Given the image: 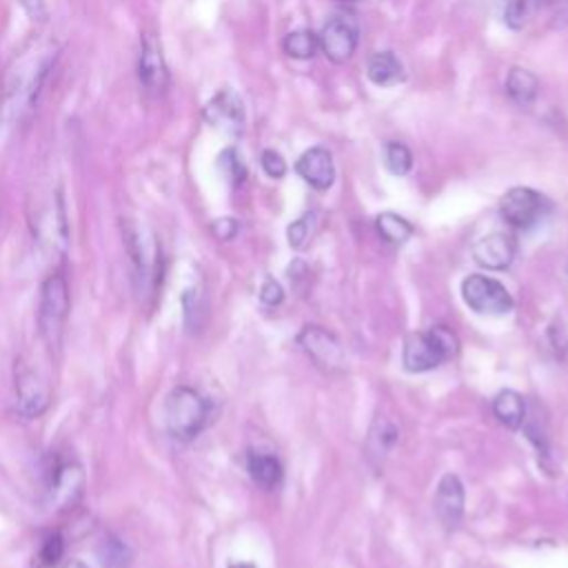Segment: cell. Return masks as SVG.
<instances>
[{
  "label": "cell",
  "instance_id": "obj_26",
  "mask_svg": "<svg viewBox=\"0 0 568 568\" xmlns=\"http://www.w3.org/2000/svg\"><path fill=\"white\" fill-rule=\"evenodd\" d=\"M384 164L393 175H406L413 169V153L404 142H388L384 146Z\"/></svg>",
  "mask_w": 568,
  "mask_h": 568
},
{
  "label": "cell",
  "instance_id": "obj_5",
  "mask_svg": "<svg viewBox=\"0 0 568 568\" xmlns=\"http://www.w3.org/2000/svg\"><path fill=\"white\" fill-rule=\"evenodd\" d=\"M31 231L47 257H62L69 244V224L60 191H49L47 197L38 200L31 213Z\"/></svg>",
  "mask_w": 568,
  "mask_h": 568
},
{
  "label": "cell",
  "instance_id": "obj_24",
  "mask_svg": "<svg viewBox=\"0 0 568 568\" xmlns=\"http://www.w3.org/2000/svg\"><path fill=\"white\" fill-rule=\"evenodd\" d=\"M98 561L102 568H126L131 564V550L122 539L106 535L98 546Z\"/></svg>",
  "mask_w": 568,
  "mask_h": 568
},
{
  "label": "cell",
  "instance_id": "obj_27",
  "mask_svg": "<svg viewBox=\"0 0 568 568\" xmlns=\"http://www.w3.org/2000/svg\"><path fill=\"white\" fill-rule=\"evenodd\" d=\"M313 231H315V213H304L300 220H295L288 226V244L297 251L304 248L313 237Z\"/></svg>",
  "mask_w": 568,
  "mask_h": 568
},
{
  "label": "cell",
  "instance_id": "obj_21",
  "mask_svg": "<svg viewBox=\"0 0 568 568\" xmlns=\"http://www.w3.org/2000/svg\"><path fill=\"white\" fill-rule=\"evenodd\" d=\"M395 442H397V428H395V424L388 422V419L377 417L375 424H373V428H371V433H368V442H366V446H368V457H371V459H377V462H384L386 453L395 446Z\"/></svg>",
  "mask_w": 568,
  "mask_h": 568
},
{
  "label": "cell",
  "instance_id": "obj_31",
  "mask_svg": "<svg viewBox=\"0 0 568 568\" xmlns=\"http://www.w3.org/2000/svg\"><path fill=\"white\" fill-rule=\"evenodd\" d=\"M184 317H186V324L191 328H197L200 326V317H202V300H200V291L197 288H191L186 291L184 295Z\"/></svg>",
  "mask_w": 568,
  "mask_h": 568
},
{
  "label": "cell",
  "instance_id": "obj_3",
  "mask_svg": "<svg viewBox=\"0 0 568 568\" xmlns=\"http://www.w3.org/2000/svg\"><path fill=\"white\" fill-rule=\"evenodd\" d=\"M459 351V342L446 326H433L422 333H410L404 339L402 362L408 373H426L450 359Z\"/></svg>",
  "mask_w": 568,
  "mask_h": 568
},
{
  "label": "cell",
  "instance_id": "obj_39",
  "mask_svg": "<svg viewBox=\"0 0 568 568\" xmlns=\"http://www.w3.org/2000/svg\"><path fill=\"white\" fill-rule=\"evenodd\" d=\"M546 2H557V0H546Z\"/></svg>",
  "mask_w": 568,
  "mask_h": 568
},
{
  "label": "cell",
  "instance_id": "obj_7",
  "mask_svg": "<svg viewBox=\"0 0 568 568\" xmlns=\"http://www.w3.org/2000/svg\"><path fill=\"white\" fill-rule=\"evenodd\" d=\"M462 297L468 308L479 315H506L513 311L508 288L488 275H468L462 282Z\"/></svg>",
  "mask_w": 568,
  "mask_h": 568
},
{
  "label": "cell",
  "instance_id": "obj_15",
  "mask_svg": "<svg viewBox=\"0 0 568 568\" xmlns=\"http://www.w3.org/2000/svg\"><path fill=\"white\" fill-rule=\"evenodd\" d=\"M515 253H517V244H515V237L508 233L484 235L473 246L475 262L490 271L508 268L515 260Z\"/></svg>",
  "mask_w": 568,
  "mask_h": 568
},
{
  "label": "cell",
  "instance_id": "obj_36",
  "mask_svg": "<svg viewBox=\"0 0 568 568\" xmlns=\"http://www.w3.org/2000/svg\"><path fill=\"white\" fill-rule=\"evenodd\" d=\"M67 568H89L84 561H80V559H71L69 561V566Z\"/></svg>",
  "mask_w": 568,
  "mask_h": 568
},
{
  "label": "cell",
  "instance_id": "obj_13",
  "mask_svg": "<svg viewBox=\"0 0 568 568\" xmlns=\"http://www.w3.org/2000/svg\"><path fill=\"white\" fill-rule=\"evenodd\" d=\"M204 120L226 133H242L244 129V104L233 89L217 91L204 106Z\"/></svg>",
  "mask_w": 568,
  "mask_h": 568
},
{
  "label": "cell",
  "instance_id": "obj_38",
  "mask_svg": "<svg viewBox=\"0 0 568 568\" xmlns=\"http://www.w3.org/2000/svg\"><path fill=\"white\" fill-rule=\"evenodd\" d=\"M337 2H357V0H337Z\"/></svg>",
  "mask_w": 568,
  "mask_h": 568
},
{
  "label": "cell",
  "instance_id": "obj_29",
  "mask_svg": "<svg viewBox=\"0 0 568 568\" xmlns=\"http://www.w3.org/2000/svg\"><path fill=\"white\" fill-rule=\"evenodd\" d=\"M528 9H530L528 0H508L504 9L506 27H510L513 31H519L528 20Z\"/></svg>",
  "mask_w": 568,
  "mask_h": 568
},
{
  "label": "cell",
  "instance_id": "obj_16",
  "mask_svg": "<svg viewBox=\"0 0 568 568\" xmlns=\"http://www.w3.org/2000/svg\"><path fill=\"white\" fill-rule=\"evenodd\" d=\"M435 513L446 528H455L464 515V484L457 475L446 473L435 490Z\"/></svg>",
  "mask_w": 568,
  "mask_h": 568
},
{
  "label": "cell",
  "instance_id": "obj_17",
  "mask_svg": "<svg viewBox=\"0 0 568 568\" xmlns=\"http://www.w3.org/2000/svg\"><path fill=\"white\" fill-rule=\"evenodd\" d=\"M366 75L377 87H395L404 80V64L393 51H377L368 58Z\"/></svg>",
  "mask_w": 568,
  "mask_h": 568
},
{
  "label": "cell",
  "instance_id": "obj_10",
  "mask_svg": "<svg viewBox=\"0 0 568 568\" xmlns=\"http://www.w3.org/2000/svg\"><path fill=\"white\" fill-rule=\"evenodd\" d=\"M300 346L304 348V353L313 359V364L326 373H337L344 371L346 366V357H344V348L337 342V337L333 333H328L322 326H304L302 333L297 335Z\"/></svg>",
  "mask_w": 568,
  "mask_h": 568
},
{
  "label": "cell",
  "instance_id": "obj_37",
  "mask_svg": "<svg viewBox=\"0 0 568 568\" xmlns=\"http://www.w3.org/2000/svg\"><path fill=\"white\" fill-rule=\"evenodd\" d=\"M229 568H255L253 564H246V561H240V564H231Z\"/></svg>",
  "mask_w": 568,
  "mask_h": 568
},
{
  "label": "cell",
  "instance_id": "obj_35",
  "mask_svg": "<svg viewBox=\"0 0 568 568\" xmlns=\"http://www.w3.org/2000/svg\"><path fill=\"white\" fill-rule=\"evenodd\" d=\"M566 22H568V0H564L561 9H559V13H557V27H561V24H566Z\"/></svg>",
  "mask_w": 568,
  "mask_h": 568
},
{
  "label": "cell",
  "instance_id": "obj_32",
  "mask_svg": "<svg viewBox=\"0 0 568 568\" xmlns=\"http://www.w3.org/2000/svg\"><path fill=\"white\" fill-rule=\"evenodd\" d=\"M260 300H262L266 306H277V304L284 300V291H282V286H280L275 280L266 277L264 284H262V288H260Z\"/></svg>",
  "mask_w": 568,
  "mask_h": 568
},
{
  "label": "cell",
  "instance_id": "obj_33",
  "mask_svg": "<svg viewBox=\"0 0 568 568\" xmlns=\"http://www.w3.org/2000/svg\"><path fill=\"white\" fill-rule=\"evenodd\" d=\"M20 7L24 9V13L33 20V22H44L49 16L47 2L44 0H18Z\"/></svg>",
  "mask_w": 568,
  "mask_h": 568
},
{
  "label": "cell",
  "instance_id": "obj_1",
  "mask_svg": "<svg viewBox=\"0 0 568 568\" xmlns=\"http://www.w3.org/2000/svg\"><path fill=\"white\" fill-rule=\"evenodd\" d=\"M53 60L55 51L51 47L27 51V55L16 60V69H9L4 87V118L11 115L20 120L24 111L33 109Z\"/></svg>",
  "mask_w": 568,
  "mask_h": 568
},
{
  "label": "cell",
  "instance_id": "obj_25",
  "mask_svg": "<svg viewBox=\"0 0 568 568\" xmlns=\"http://www.w3.org/2000/svg\"><path fill=\"white\" fill-rule=\"evenodd\" d=\"M64 550H67L64 537H62L58 530L49 532V535L42 539V544H40V548H38V552H36V564H38V568H55V566L60 564V559L64 557Z\"/></svg>",
  "mask_w": 568,
  "mask_h": 568
},
{
  "label": "cell",
  "instance_id": "obj_23",
  "mask_svg": "<svg viewBox=\"0 0 568 568\" xmlns=\"http://www.w3.org/2000/svg\"><path fill=\"white\" fill-rule=\"evenodd\" d=\"M282 49L288 58L295 60H308L315 55V51L320 49V38L317 33H313L311 29H297L284 36L282 40Z\"/></svg>",
  "mask_w": 568,
  "mask_h": 568
},
{
  "label": "cell",
  "instance_id": "obj_6",
  "mask_svg": "<svg viewBox=\"0 0 568 568\" xmlns=\"http://www.w3.org/2000/svg\"><path fill=\"white\" fill-rule=\"evenodd\" d=\"M13 386H16V404L18 410L27 419H38L51 404V384L24 357H18L13 364Z\"/></svg>",
  "mask_w": 568,
  "mask_h": 568
},
{
  "label": "cell",
  "instance_id": "obj_20",
  "mask_svg": "<svg viewBox=\"0 0 568 568\" xmlns=\"http://www.w3.org/2000/svg\"><path fill=\"white\" fill-rule=\"evenodd\" d=\"M246 468L253 481L262 488H275L282 481V464L273 455L251 450L246 457Z\"/></svg>",
  "mask_w": 568,
  "mask_h": 568
},
{
  "label": "cell",
  "instance_id": "obj_14",
  "mask_svg": "<svg viewBox=\"0 0 568 568\" xmlns=\"http://www.w3.org/2000/svg\"><path fill=\"white\" fill-rule=\"evenodd\" d=\"M295 171L300 173V178L311 184L317 191H326L333 186L335 182V164H333V155L328 149L324 146H311L306 149L297 162H295Z\"/></svg>",
  "mask_w": 568,
  "mask_h": 568
},
{
  "label": "cell",
  "instance_id": "obj_12",
  "mask_svg": "<svg viewBox=\"0 0 568 568\" xmlns=\"http://www.w3.org/2000/svg\"><path fill=\"white\" fill-rule=\"evenodd\" d=\"M320 49L324 51V55L335 62L342 64L346 60H351V55L357 49L359 42V27L351 16H333L320 31Z\"/></svg>",
  "mask_w": 568,
  "mask_h": 568
},
{
  "label": "cell",
  "instance_id": "obj_28",
  "mask_svg": "<svg viewBox=\"0 0 568 568\" xmlns=\"http://www.w3.org/2000/svg\"><path fill=\"white\" fill-rule=\"evenodd\" d=\"M220 166L224 171V175L233 182V184H242L244 178H246V169L237 155L235 149H226L222 155H220Z\"/></svg>",
  "mask_w": 568,
  "mask_h": 568
},
{
  "label": "cell",
  "instance_id": "obj_11",
  "mask_svg": "<svg viewBox=\"0 0 568 568\" xmlns=\"http://www.w3.org/2000/svg\"><path fill=\"white\" fill-rule=\"evenodd\" d=\"M84 484H87V477L78 462H58L49 473V484H47L49 501L58 510H69L82 499Z\"/></svg>",
  "mask_w": 568,
  "mask_h": 568
},
{
  "label": "cell",
  "instance_id": "obj_4",
  "mask_svg": "<svg viewBox=\"0 0 568 568\" xmlns=\"http://www.w3.org/2000/svg\"><path fill=\"white\" fill-rule=\"evenodd\" d=\"M209 422L206 399L191 386H175L164 402V424L171 437L191 442Z\"/></svg>",
  "mask_w": 568,
  "mask_h": 568
},
{
  "label": "cell",
  "instance_id": "obj_2",
  "mask_svg": "<svg viewBox=\"0 0 568 568\" xmlns=\"http://www.w3.org/2000/svg\"><path fill=\"white\" fill-rule=\"evenodd\" d=\"M71 311L69 284L62 271H53L40 286L38 304V333L51 353H58L64 339V328Z\"/></svg>",
  "mask_w": 568,
  "mask_h": 568
},
{
  "label": "cell",
  "instance_id": "obj_34",
  "mask_svg": "<svg viewBox=\"0 0 568 568\" xmlns=\"http://www.w3.org/2000/svg\"><path fill=\"white\" fill-rule=\"evenodd\" d=\"M211 231L217 240H231L237 233V222L233 217H222L211 224Z\"/></svg>",
  "mask_w": 568,
  "mask_h": 568
},
{
  "label": "cell",
  "instance_id": "obj_18",
  "mask_svg": "<svg viewBox=\"0 0 568 568\" xmlns=\"http://www.w3.org/2000/svg\"><path fill=\"white\" fill-rule=\"evenodd\" d=\"M504 89H506V95L517 106L528 109L535 102L537 93H539V80H537V75L532 71H528L524 67H513L508 71V75H506Z\"/></svg>",
  "mask_w": 568,
  "mask_h": 568
},
{
  "label": "cell",
  "instance_id": "obj_19",
  "mask_svg": "<svg viewBox=\"0 0 568 568\" xmlns=\"http://www.w3.org/2000/svg\"><path fill=\"white\" fill-rule=\"evenodd\" d=\"M493 413L504 426L515 430L526 422V402L515 390H501L493 399Z\"/></svg>",
  "mask_w": 568,
  "mask_h": 568
},
{
  "label": "cell",
  "instance_id": "obj_9",
  "mask_svg": "<svg viewBox=\"0 0 568 568\" xmlns=\"http://www.w3.org/2000/svg\"><path fill=\"white\" fill-rule=\"evenodd\" d=\"M138 80L149 95H162L169 89V67L164 60L162 44L155 33L146 31L140 40L138 53Z\"/></svg>",
  "mask_w": 568,
  "mask_h": 568
},
{
  "label": "cell",
  "instance_id": "obj_30",
  "mask_svg": "<svg viewBox=\"0 0 568 568\" xmlns=\"http://www.w3.org/2000/svg\"><path fill=\"white\" fill-rule=\"evenodd\" d=\"M260 164H262L264 173L273 180H280L286 175V160L275 149H266L260 158Z\"/></svg>",
  "mask_w": 568,
  "mask_h": 568
},
{
  "label": "cell",
  "instance_id": "obj_22",
  "mask_svg": "<svg viewBox=\"0 0 568 568\" xmlns=\"http://www.w3.org/2000/svg\"><path fill=\"white\" fill-rule=\"evenodd\" d=\"M375 229H377L382 240H386L388 244H395V246L404 244L413 235V224L408 220H404L402 215L390 213V211L379 213L375 217Z\"/></svg>",
  "mask_w": 568,
  "mask_h": 568
},
{
  "label": "cell",
  "instance_id": "obj_8",
  "mask_svg": "<svg viewBox=\"0 0 568 568\" xmlns=\"http://www.w3.org/2000/svg\"><path fill=\"white\" fill-rule=\"evenodd\" d=\"M550 209L548 200L528 186H513L499 200V215L513 229H530Z\"/></svg>",
  "mask_w": 568,
  "mask_h": 568
}]
</instances>
